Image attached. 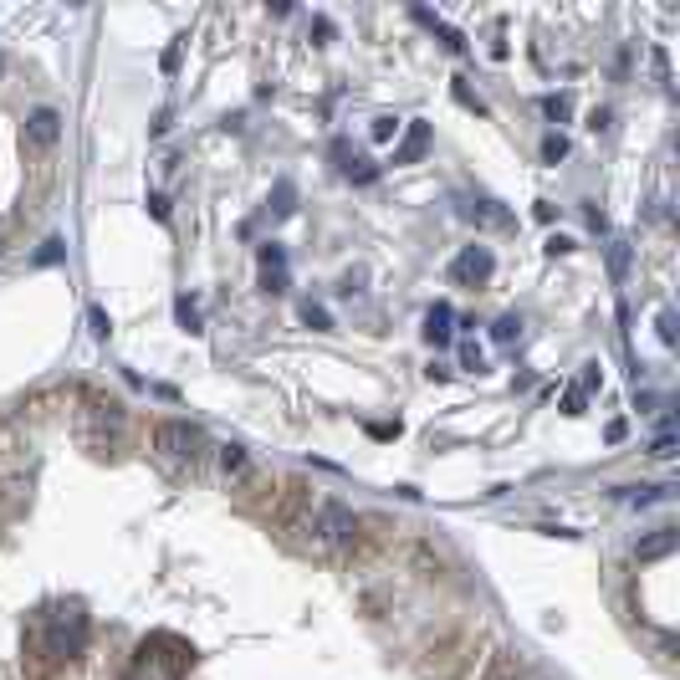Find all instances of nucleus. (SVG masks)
Returning <instances> with one entry per match:
<instances>
[{
    "label": "nucleus",
    "mask_w": 680,
    "mask_h": 680,
    "mask_svg": "<svg viewBox=\"0 0 680 680\" xmlns=\"http://www.w3.org/2000/svg\"><path fill=\"white\" fill-rule=\"evenodd\" d=\"M154 450L164 460H175V466H200L205 460V450H210V440H205V430L200 425H190V420H159L154 425Z\"/></svg>",
    "instance_id": "obj_1"
},
{
    "label": "nucleus",
    "mask_w": 680,
    "mask_h": 680,
    "mask_svg": "<svg viewBox=\"0 0 680 680\" xmlns=\"http://www.w3.org/2000/svg\"><path fill=\"white\" fill-rule=\"evenodd\" d=\"M353 532H358V517H353V506H343L338 496L313 506V538L322 542V548H343V542H353Z\"/></svg>",
    "instance_id": "obj_2"
},
{
    "label": "nucleus",
    "mask_w": 680,
    "mask_h": 680,
    "mask_svg": "<svg viewBox=\"0 0 680 680\" xmlns=\"http://www.w3.org/2000/svg\"><path fill=\"white\" fill-rule=\"evenodd\" d=\"M41 630H47V655H77L87 639V614L72 603V609H57L41 619Z\"/></svg>",
    "instance_id": "obj_3"
},
{
    "label": "nucleus",
    "mask_w": 680,
    "mask_h": 680,
    "mask_svg": "<svg viewBox=\"0 0 680 680\" xmlns=\"http://www.w3.org/2000/svg\"><path fill=\"white\" fill-rule=\"evenodd\" d=\"M491 271H496V256H491L486 246H466V251L450 261V282L456 286H486Z\"/></svg>",
    "instance_id": "obj_4"
},
{
    "label": "nucleus",
    "mask_w": 680,
    "mask_h": 680,
    "mask_svg": "<svg viewBox=\"0 0 680 680\" xmlns=\"http://www.w3.org/2000/svg\"><path fill=\"white\" fill-rule=\"evenodd\" d=\"M57 139H62V113L57 108H36L32 118H26V143L47 154V149H57Z\"/></svg>",
    "instance_id": "obj_5"
},
{
    "label": "nucleus",
    "mask_w": 680,
    "mask_h": 680,
    "mask_svg": "<svg viewBox=\"0 0 680 680\" xmlns=\"http://www.w3.org/2000/svg\"><path fill=\"white\" fill-rule=\"evenodd\" d=\"M215 466H221L225 481H251V471H256V466H251V450H246V445H236V440L215 450Z\"/></svg>",
    "instance_id": "obj_6"
},
{
    "label": "nucleus",
    "mask_w": 680,
    "mask_h": 680,
    "mask_svg": "<svg viewBox=\"0 0 680 680\" xmlns=\"http://www.w3.org/2000/svg\"><path fill=\"white\" fill-rule=\"evenodd\" d=\"M261 282H267V292H286V251L277 240L261 246Z\"/></svg>",
    "instance_id": "obj_7"
},
{
    "label": "nucleus",
    "mask_w": 680,
    "mask_h": 680,
    "mask_svg": "<svg viewBox=\"0 0 680 680\" xmlns=\"http://www.w3.org/2000/svg\"><path fill=\"white\" fill-rule=\"evenodd\" d=\"M425 149H430V123H410L404 128V139L394 143V164H414Z\"/></svg>",
    "instance_id": "obj_8"
},
{
    "label": "nucleus",
    "mask_w": 680,
    "mask_h": 680,
    "mask_svg": "<svg viewBox=\"0 0 680 680\" xmlns=\"http://www.w3.org/2000/svg\"><path fill=\"white\" fill-rule=\"evenodd\" d=\"M675 542H680L675 527H660V532H649V538L639 542L634 553H639V563H655V558H670V553H675Z\"/></svg>",
    "instance_id": "obj_9"
},
{
    "label": "nucleus",
    "mask_w": 680,
    "mask_h": 680,
    "mask_svg": "<svg viewBox=\"0 0 680 680\" xmlns=\"http://www.w3.org/2000/svg\"><path fill=\"white\" fill-rule=\"evenodd\" d=\"M460 215H466V221H476V225H512V215H506L496 200H466V205H460Z\"/></svg>",
    "instance_id": "obj_10"
},
{
    "label": "nucleus",
    "mask_w": 680,
    "mask_h": 680,
    "mask_svg": "<svg viewBox=\"0 0 680 680\" xmlns=\"http://www.w3.org/2000/svg\"><path fill=\"white\" fill-rule=\"evenodd\" d=\"M450 322H456L450 302H435V307L425 313V338L430 343H450Z\"/></svg>",
    "instance_id": "obj_11"
},
{
    "label": "nucleus",
    "mask_w": 680,
    "mask_h": 680,
    "mask_svg": "<svg viewBox=\"0 0 680 680\" xmlns=\"http://www.w3.org/2000/svg\"><path fill=\"white\" fill-rule=\"evenodd\" d=\"M292 210H297V185H292V179H277V185H271V215L286 221Z\"/></svg>",
    "instance_id": "obj_12"
},
{
    "label": "nucleus",
    "mask_w": 680,
    "mask_h": 680,
    "mask_svg": "<svg viewBox=\"0 0 680 680\" xmlns=\"http://www.w3.org/2000/svg\"><path fill=\"white\" fill-rule=\"evenodd\" d=\"M450 97H456V103H460L466 113H476V118H486V103H481V97H476L471 87H466V77H450Z\"/></svg>",
    "instance_id": "obj_13"
},
{
    "label": "nucleus",
    "mask_w": 680,
    "mask_h": 680,
    "mask_svg": "<svg viewBox=\"0 0 680 680\" xmlns=\"http://www.w3.org/2000/svg\"><path fill=\"white\" fill-rule=\"evenodd\" d=\"M609 277L614 282L630 277V240H609Z\"/></svg>",
    "instance_id": "obj_14"
},
{
    "label": "nucleus",
    "mask_w": 680,
    "mask_h": 680,
    "mask_svg": "<svg viewBox=\"0 0 680 680\" xmlns=\"http://www.w3.org/2000/svg\"><path fill=\"white\" fill-rule=\"evenodd\" d=\"M630 506H655V502H670V486H639V491H624Z\"/></svg>",
    "instance_id": "obj_15"
},
{
    "label": "nucleus",
    "mask_w": 680,
    "mask_h": 680,
    "mask_svg": "<svg viewBox=\"0 0 680 680\" xmlns=\"http://www.w3.org/2000/svg\"><path fill=\"white\" fill-rule=\"evenodd\" d=\"M542 113H548L553 123H563V118L573 113V97L568 93H548V97H542Z\"/></svg>",
    "instance_id": "obj_16"
},
{
    "label": "nucleus",
    "mask_w": 680,
    "mask_h": 680,
    "mask_svg": "<svg viewBox=\"0 0 680 680\" xmlns=\"http://www.w3.org/2000/svg\"><path fill=\"white\" fill-rule=\"evenodd\" d=\"M175 317H179V328H185V332H200V307H195V297H179L175 302Z\"/></svg>",
    "instance_id": "obj_17"
},
{
    "label": "nucleus",
    "mask_w": 680,
    "mask_h": 680,
    "mask_svg": "<svg viewBox=\"0 0 680 680\" xmlns=\"http://www.w3.org/2000/svg\"><path fill=\"white\" fill-rule=\"evenodd\" d=\"M343 169H349L353 185H374V179H379V164H368V159H353V164H343Z\"/></svg>",
    "instance_id": "obj_18"
},
{
    "label": "nucleus",
    "mask_w": 680,
    "mask_h": 680,
    "mask_svg": "<svg viewBox=\"0 0 680 680\" xmlns=\"http://www.w3.org/2000/svg\"><path fill=\"white\" fill-rule=\"evenodd\" d=\"M302 322H307V328H317V332H332L328 307H317V302H307V307H302Z\"/></svg>",
    "instance_id": "obj_19"
},
{
    "label": "nucleus",
    "mask_w": 680,
    "mask_h": 680,
    "mask_svg": "<svg viewBox=\"0 0 680 680\" xmlns=\"http://www.w3.org/2000/svg\"><path fill=\"white\" fill-rule=\"evenodd\" d=\"M517 332H522V317H496V328H491V338H496V343H512V338H517Z\"/></svg>",
    "instance_id": "obj_20"
},
{
    "label": "nucleus",
    "mask_w": 680,
    "mask_h": 680,
    "mask_svg": "<svg viewBox=\"0 0 680 680\" xmlns=\"http://www.w3.org/2000/svg\"><path fill=\"white\" fill-rule=\"evenodd\" d=\"M563 154H568V139H563V133H548V139H542V159H548V164H558Z\"/></svg>",
    "instance_id": "obj_21"
},
{
    "label": "nucleus",
    "mask_w": 680,
    "mask_h": 680,
    "mask_svg": "<svg viewBox=\"0 0 680 680\" xmlns=\"http://www.w3.org/2000/svg\"><path fill=\"white\" fill-rule=\"evenodd\" d=\"M62 261V240H41V251H36V267H57Z\"/></svg>",
    "instance_id": "obj_22"
},
{
    "label": "nucleus",
    "mask_w": 680,
    "mask_h": 680,
    "mask_svg": "<svg viewBox=\"0 0 680 680\" xmlns=\"http://www.w3.org/2000/svg\"><path fill=\"white\" fill-rule=\"evenodd\" d=\"M649 456L670 460V456H675V435H670V430H660V435H655V450H649Z\"/></svg>",
    "instance_id": "obj_23"
},
{
    "label": "nucleus",
    "mask_w": 680,
    "mask_h": 680,
    "mask_svg": "<svg viewBox=\"0 0 680 680\" xmlns=\"http://www.w3.org/2000/svg\"><path fill=\"white\" fill-rule=\"evenodd\" d=\"M655 328H660V343H675V313H660Z\"/></svg>",
    "instance_id": "obj_24"
},
{
    "label": "nucleus",
    "mask_w": 680,
    "mask_h": 680,
    "mask_svg": "<svg viewBox=\"0 0 680 680\" xmlns=\"http://www.w3.org/2000/svg\"><path fill=\"white\" fill-rule=\"evenodd\" d=\"M394 133H399V123H394V118H374V139H394Z\"/></svg>",
    "instance_id": "obj_25"
},
{
    "label": "nucleus",
    "mask_w": 680,
    "mask_h": 680,
    "mask_svg": "<svg viewBox=\"0 0 680 680\" xmlns=\"http://www.w3.org/2000/svg\"><path fill=\"white\" fill-rule=\"evenodd\" d=\"M599 384H603L599 364H588V368H584V384H578V389H599Z\"/></svg>",
    "instance_id": "obj_26"
},
{
    "label": "nucleus",
    "mask_w": 680,
    "mask_h": 680,
    "mask_svg": "<svg viewBox=\"0 0 680 680\" xmlns=\"http://www.w3.org/2000/svg\"><path fill=\"white\" fill-rule=\"evenodd\" d=\"M149 210H154V221H169V205H164V195H149Z\"/></svg>",
    "instance_id": "obj_27"
},
{
    "label": "nucleus",
    "mask_w": 680,
    "mask_h": 680,
    "mask_svg": "<svg viewBox=\"0 0 680 680\" xmlns=\"http://www.w3.org/2000/svg\"><path fill=\"white\" fill-rule=\"evenodd\" d=\"M603 440H609V445H619V440H624V420H609V430H603Z\"/></svg>",
    "instance_id": "obj_28"
},
{
    "label": "nucleus",
    "mask_w": 680,
    "mask_h": 680,
    "mask_svg": "<svg viewBox=\"0 0 680 680\" xmlns=\"http://www.w3.org/2000/svg\"><path fill=\"white\" fill-rule=\"evenodd\" d=\"M93 332L97 338H108V313H103V307H93Z\"/></svg>",
    "instance_id": "obj_29"
},
{
    "label": "nucleus",
    "mask_w": 680,
    "mask_h": 680,
    "mask_svg": "<svg viewBox=\"0 0 680 680\" xmlns=\"http://www.w3.org/2000/svg\"><path fill=\"white\" fill-rule=\"evenodd\" d=\"M563 404H568V414H578V410H584V389H568V399H563Z\"/></svg>",
    "instance_id": "obj_30"
},
{
    "label": "nucleus",
    "mask_w": 680,
    "mask_h": 680,
    "mask_svg": "<svg viewBox=\"0 0 680 680\" xmlns=\"http://www.w3.org/2000/svg\"><path fill=\"white\" fill-rule=\"evenodd\" d=\"M496 680H512V675H496Z\"/></svg>",
    "instance_id": "obj_31"
},
{
    "label": "nucleus",
    "mask_w": 680,
    "mask_h": 680,
    "mask_svg": "<svg viewBox=\"0 0 680 680\" xmlns=\"http://www.w3.org/2000/svg\"><path fill=\"white\" fill-rule=\"evenodd\" d=\"M0 251H5V240H0Z\"/></svg>",
    "instance_id": "obj_32"
}]
</instances>
